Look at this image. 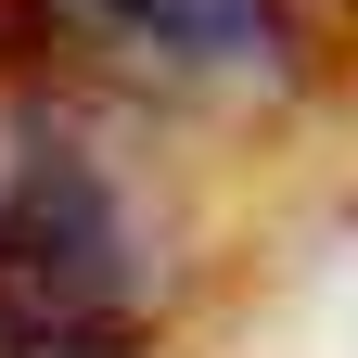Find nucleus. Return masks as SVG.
Masks as SVG:
<instances>
[{"label": "nucleus", "mask_w": 358, "mask_h": 358, "mask_svg": "<svg viewBox=\"0 0 358 358\" xmlns=\"http://www.w3.org/2000/svg\"><path fill=\"white\" fill-rule=\"evenodd\" d=\"M166 294V205L115 154V103L38 77L0 103V333H141Z\"/></svg>", "instance_id": "f257e3e1"}, {"label": "nucleus", "mask_w": 358, "mask_h": 358, "mask_svg": "<svg viewBox=\"0 0 358 358\" xmlns=\"http://www.w3.org/2000/svg\"><path fill=\"white\" fill-rule=\"evenodd\" d=\"M38 64L90 103L154 115H268L307 90L294 0H13Z\"/></svg>", "instance_id": "f03ea898"}, {"label": "nucleus", "mask_w": 358, "mask_h": 358, "mask_svg": "<svg viewBox=\"0 0 358 358\" xmlns=\"http://www.w3.org/2000/svg\"><path fill=\"white\" fill-rule=\"evenodd\" d=\"M0 358H141V333H0Z\"/></svg>", "instance_id": "7ed1b4c3"}]
</instances>
